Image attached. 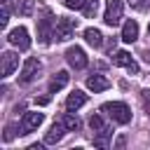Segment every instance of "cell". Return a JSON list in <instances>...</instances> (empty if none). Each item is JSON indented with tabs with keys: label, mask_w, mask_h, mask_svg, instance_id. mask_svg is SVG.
<instances>
[{
	"label": "cell",
	"mask_w": 150,
	"mask_h": 150,
	"mask_svg": "<svg viewBox=\"0 0 150 150\" xmlns=\"http://www.w3.org/2000/svg\"><path fill=\"white\" fill-rule=\"evenodd\" d=\"M101 112H105L115 124H129V122H131V110H129V105L122 103V101L103 103V105H101Z\"/></svg>",
	"instance_id": "cell-1"
},
{
	"label": "cell",
	"mask_w": 150,
	"mask_h": 150,
	"mask_svg": "<svg viewBox=\"0 0 150 150\" xmlns=\"http://www.w3.org/2000/svg\"><path fill=\"white\" fill-rule=\"evenodd\" d=\"M89 127H91V131H94V145H96V148H108V141H110L112 131H110V127L103 122V117H101L98 112H94V115L89 117Z\"/></svg>",
	"instance_id": "cell-2"
},
{
	"label": "cell",
	"mask_w": 150,
	"mask_h": 150,
	"mask_svg": "<svg viewBox=\"0 0 150 150\" xmlns=\"http://www.w3.org/2000/svg\"><path fill=\"white\" fill-rule=\"evenodd\" d=\"M54 26H56V21L49 12H45V16L38 19V38H40L42 45H49L54 40Z\"/></svg>",
	"instance_id": "cell-3"
},
{
	"label": "cell",
	"mask_w": 150,
	"mask_h": 150,
	"mask_svg": "<svg viewBox=\"0 0 150 150\" xmlns=\"http://www.w3.org/2000/svg\"><path fill=\"white\" fill-rule=\"evenodd\" d=\"M124 14V2L122 0H105V12H103V21L108 26H117L120 19Z\"/></svg>",
	"instance_id": "cell-4"
},
{
	"label": "cell",
	"mask_w": 150,
	"mask_h": 150,
	"mask_svg": "<svg viewBox=\"0 0 150 150\" xmlns=\"http://www.w3.org/2000/svg\"><path fill=\"white\" fill-rule=\"evenodd\" d=\"M75 26H77V23H75L73 19H66V16L56 19V26H54V40H56V42L70 40L73 33H75Z\"/></svg>",
	"instance_id": "cell-5"
},
{
	"label": "cell",
	"mask_w": 150,
	"mask_h": 150,
	"mask_svg": "<svg viewBox=\"0 0 150 150\" xmlns=\"http://www.w3.org/2000/svg\"><path fill=\"white\" fill-rule=\"evenodd\" d=\"M40 70H42V63L38 61V59H26V63H23V68H21V75H19V82L21 84H30L33 80H38V75H40Z\"/></svg>",
	"instance_id": "cell-6"
},
{
	"label": "cell",
	"mask_w": 150,
	"mask_h": 150,
	"mask_svg": "<svg viewBox=\"0 0 150 150\" xmlns=\"http://www.w3.org/2000/svg\"><path fill=\"white\" fill-rule=\"evenodd\" d=\"M7 40H9V45H14L19 52H26V49L30 47L28 30H26L23 26H16V28H12V30H9V35H7Z\"/></svg>",
	"instance_id": "cell-7"
},
{
	"label": "cell",
	"mask_w": 150,
	"mask_h": 150,
	"mask_svg": "<svg viewBox=\"0 0 150 150\" xmlns=\"http://www.w3.org/2000/svg\"><path fill=\"white\" fill-rule=\"evenodd\" d=\"M42 120H45V115H42V112H35V110L23 112L21 124H19V134H30V131H35V129L42 124Z\"/></svg>",
	"instance_id": "cell-8"
},
{
	"label": "cell",
	"mask_w": 150,
	"mask_h": 150,
	"mask_svg": "<svg viewBox=\"0 0 150 150\" xmlns=\"http://www.w3.org/2000/svg\"><path fill=\"white\" fill-rule=\"evenodd\" d=\"M66 61H68V66L70 68H75V70H82V68H87V54H84V49L82 47H70L68 52H66Z\"/></svg>",
	"instance_id": "cell-9"
},
{
	"label": "cell",
	"mask_w": 150,
	"mask_h": 150,
	"mask_svg": "<svg viewBox=\"0 0 150 150\" xmlns=\"http://www.w3.org/2000/svg\"><path fill=\"white\" fill-rule=\"evenodd\" d=\"M16 68H19V56H16L14 52H5V54L0 56V75H2V77H9Z\"/></svg>",
	"instance_id": "cell-10"
},
{
	"label": "cell",
	"mask_w": 150,
	"mask_h": 150,
	"mask_svg": "<svg viewBox=\"0 0 150 150\" xmlns=\"http://www.w3.org/2000/svg\"><path fill=\"white\" fill-rule=\"evenodd\" d=\"M112 63L120 66V68H127V70L134 73V75L138 73V63L134 61V56H131L129 52H115V54H112Z\"/></svg>",
	"instance_id": "cell-11"
},
{
	"label": "cell",
	"mask_w": 150,
	"mask_h": 150,
	"mask_svg": "<svg viewBox=\"0 0 150 150\" xmlns=\"http://www.w3.org/2000/svg\"><path fill=\"white\" fill-rule=\"evenodd\" d=\"M66 131H68V129L63 127V122H54V124L49 127V131L45 134V143H47V145H56V143L63 138Z\"/></svg>",
	"instance_id": "cell-12"
},
{
	"label": "cell",
	"mask_w": 150,
	"mask_h": 150,
	"mask_svg": "<svg viewBox=\"0 0 150 150\" xmlns=\"http://www.w3.org/2000/svg\"><path fill=\"white\" fill-rule=\"evenodd\" d=\"M84 103H87V94H84V91H80V89L70 91V94H68V98H66V108H68L70 112L80 110V108H82Z\"/></svg>",
	"instance_id": "cell-13"
},
{
	"label": "cell",
	"mask_w": 150,
	"mask_h": 150,
	"mask_svg": "<svg viewBox=\"0 0 150 150\" xmlns=\"http://www.w3.org/2000/svg\"><path fill=\"white\" fill-rule=\"evenodd\" d=\"M110 87V82H108V77L105 75H91V77H87V89L89 91H94V94H98V91H105Z\"/></svg>",
	"instance_id": "cell-14"
},
{
	"label": "cell",
	"mask_w": 150,
	"mask_h": 150,
	"mask_svg": "<svg viewBox=\"0 0 150 150\" xmlns=\"http://www.w3.org/2000/svg\"><path fill=\"white\" fill-rule=\"evenodd\" d=\"M122 40L124 42H136L138 40V23L134 19L124 21V26H122Z\"/></svg>",
	"instance_id": "cell-15"
},
{
	"label": "cell",
	"mask_w": 150,
	"mask_h": 150,
	"mask_svg": "<svg viewBox=\"0 0 150 150\" xmlns=\"http://www.w3.org/2000/svg\"><path fill=\"white\" fill-rule=\"evenodd\" d=\"M68 80H70V75L66 73V70H59L52 80H49V94H54V91H59V89H63L66 84H68Z\"/></svg>",
	"instance_id": "cell-16"
},
{
	"label": "cell",
	"mask_w": 150,
	"mask_h": 150,
	"mask_svg": "<svg viewBox=\"0 0 150 150\" xmlns=\"http://www.w3.org/2000/svg\"><path fill=\"white\" fill-rule=\"evenodd\" d=\"M84 40H87V45H91V47H96V49L103 45V35H101L98 28H87V30H84Z\"/></svg>",
	"instance_id": "cell-17"
},
{
	"label": "cell",
	"mask_w": 150,
	"mask_h": 150,
	"mask_svg": "<svg viewBox=\"0 0 150 150\" xmlns=\"http://www.w3.org/2000/svg\"><path fill=\"white\" fill-rule=\"evenodd\" d=\"M61 122H63V127H66L68 131H80V120H77V115H73L70 110H68V115L61 117Z\"/></svg>",
	"instance_id": "cell-18"
},
{
	"label": "cell",
	"mask_w": 150,
	"mask_h": 150,
	"mask_svg": "<svg viewBox=\"0 0 150 150\" xmlns=\"http://www.w3.org/2000/svg\"><path fill=\"white\" fill-rule=\"evenodd\" d=\"M35 9V0H16V12L21 16H30Z\"/></svg>",
	"instance_id": "cell-19"
},
{
	"label": "cell",
	"mask_w": 150,
	"mask_h": 150,
	"mask_svg": "<svg viewBox=\"0 0 150 150\" xmlns=\"http://www.w3.org/2000/svg\"><path fill=\"white\" fill-rule=\"evenodd\" d=\"M82 12H84V16H87V19L96 16V12H98V0H87V2H84V7H82Z\"/></svg>",
	"instance_id": "cell-20"
},
{
	"label": "cell",
	"mask_w": 150,
	"mask_h": 150,
	"mask_svg": "<svg viewBox=\"0 0 150 150\" xmlns=\"http://www.w3.org/2000/svg\"><path fill=\"white\" fill-rule=\"evenodd\" d=\"M84 2H87V0H63V5H66L68 9H82Z\"/></svg>",
	"instance_id": "cell-21"
},
{
	"label": "cell",
	"mask_w": 150,
	"mask_h": 150,
	"mask_svg": "<svg viewBox=\"0 0 150 150\" xmlns=\"http://www.w3.org/2000/svg\"><path fill=\"white\" fill-rule=\"evenodd\" d=\"M141 98H143V105H145V110L150 112V89H145V91H141Z\"/></svg>",
	"instance_id": "cell-22"
},
{
	"label": "cell",
	"mask_w": 150,
	"mask_h": 150,
	"mask_svg": "<svg viewBox=\"0 0 150 150\" xmlns=\"http://www.w3.org/2000/svg\"><path fill=\"white\" fill-rule=\"evenodd\" d=\"M7 21H9V9H7V5L2 7V14H0V26H7Z\"/></svg>",
	"instance_id": "cell-23"
},
{
	"label": "cell",
	"mask_w": 150,
	"mask_h": 150,
	"mask_svg": "<svg viewBox=\"0 0 150 150\" xmlns=\"http://www.w3.org/2000/svg\"><path fill=\"white\" fill-rule=\"evenodd\" d=\"M136 9L148 12V9H150V0H138V2H136Z\"/></svg>",
	"instance_id": "cell-24"
},
{
	"label": "cell",
	"mask_w": 150,
	"mask_h": 150,
	"mask_svg": "<svg viewBox=\"0 0 150 150\" xmlns=\"http://www.w3.org/2000/svg\"><path fill=\"white\" fill-rule=\"evenodd\" d=\"M2 138H5V141H12V138H14V127H12V124L5 129V136H2Z\"/></svg>",
	"instance_id": "cell-25"
},
{
	"label": "cell",
	"mask_w": 150,
	"mask_h": 150,
	"mask_svg": "<svg viewBox=\"0 0 150 150\" xmlns=\"http://www.w3.org/2000/svg\"><path fill=\"white\" fill-rule=\"evenodd\" d=\"M2 2H5V5H7V0H2Z\"/></svg>",
	"instance_id": "cell-26"
}]
</instances>
